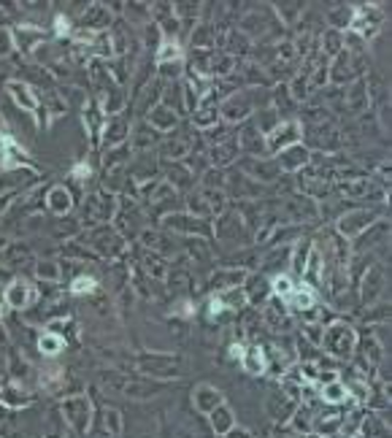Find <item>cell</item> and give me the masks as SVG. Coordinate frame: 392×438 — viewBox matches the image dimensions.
<instances>
[{
    "mask_svg": "<svg viewBox=\"0 0 392 438\" xmlns=\"http://www.w3.org/2000/svg\"><path fill=\"white\" fill-rule=\"evenodd\" d=\"M298 138H300V122L287 119V122L276 124V128L268 132V146H270V152H282V149H287V146L298 144Z\"/></svg>",
    "mask_w": 392,
    "mask_h": 438,
    "instance_id": "6da1fadb",
    "label": "cell"
},
{
    "mask_svg": "<svg viewBox=\"0 0 392 438\" xmlns=\"http://www.w3.org/2000/svg\"><path fill=\"white\" fill-rule=\"evenodd\" d=\"M378 11L374 8V6H357L354 8V19L349 22V28L354 32H360V36H374V32L378 30Z\"/></svg>",
    "mask_w": 392,
    "mask_h": 438,
    "instance_id": "7a4b0ae2",
    "label": "cell"
},
{
    "mask_svg": "<svg viewBox=\"0 0 392 438\" xmlns=\"http://www.w3.org/2000/svg\"><path fill=\"white\" fill-rule=\"evenodd\" d=\"M374 219H376L374 211H346V214L338 219V230H341L344 236H357L365 224L370 228Z\"/></svg>",
    "mask_w": 392,
    "mask_h": 438,
    "instance_id": "3957f363",
    "label": "cell"
},
{
    "mask_svg": "<svg viewBox=\"0 0 392 438\" xmlns=\"http://www.w3.org/2000/svg\"><path fill=\"white\" fill-rule=\"evenodd\" d=\"M308 149L300 144H292L287 146V149H282L278 152V165H282L284 170H300L306 162H308Z\"/></svg>",
    "mask_w": 392,
    "mask_h": 438,
    "instance_id": "277c9868",
    "label": "cell"
},
{
    "mask_svg": "<svg viewBox=\"0 0 392 438\" xmlns=\"http://www.w3.org/2000/svg\"><path fill=\"white\" fill-rule=\"evenodd\" d=\"M249 111H252V100L246 95H230L228 100H224V106H222V116H228L230 122L249 116Z\"/></svg>",
    "mask_w": 392,
    "mask_h": 438,
    "instance_id": "5b68a950",
    "label": "cell"
},
{
    "mask_svg": "<svg viewBox=\"0 0 392 438\" xmlns=\"http://www.w3.org/2000/svg\"><path fill=\"white\" fill-rule=\"evenodd\" d=\"M241 365H244V370L252 376H260L262 370H265V352L260 346H252V349H244V354H241Z\"/></svg>",
    "mask_w": 392,
    "mask_h": 438,
    "instance_id": "8992f818",
    "label": "cell"
},
{
    "mask_svg": "<svg viewBox=\"0 0 392 438\" xmlns=\"http://www.w3.org/2000/svg\"><path fill=\"white\" fill-rule=\"evenodd\" d=\"M152 124H154L157 130H170L176 124V114H174V108H170L168 103H160V106H154L152 108Z\"/></svg>",
    "mask_w": 392,
    "mask_h": 438,
    "instance_id": "52a82bcc",
    "label": "cell"
},
{
    "mask_svg": "<svg viewBox=\"0 0 392 438\" xmlns=\"http://www.w3.org/2000/svg\"><path fill=\"white\" fill-rule=\"evenodd\" d=\"M170 60H174V62H182V46H178L176 41H170V38H165V41L160 44V52H157V62L168 65Z\"/></svg>",
    "mask_w": 392,
    "mask_h": 438,
    "instance_id": "ba28073f",
    "label": "cell"
},
{
    "mask_svg": "<svg viewBox=\"0 0 392 438\" xmlns=\"http://www.w3.org/2000/svg\"><path fill=\"white\" fill-rule=\"evenodd\" d=\"M198 408H203V411H214L219 403H222V395L216 392V390H211V387H200L198 390Z\"/></svg>",
    "mask_w": 392,
    "mask_h": 438,
    "instance_id": "9c48e42d",
    "label": "cell"
},
{
    "mask_svg": "<svg viewBox=\"0 0 392 438\" xmlns=\"http://www.w3.org/2000/svg\"><path fill=\"white\" fill-rule=\"evenodd\" d=\"M333 78L336 82H344V78H349V73H352V62H349V49H341L336 54V62H333Z\"/></svg>",
    "mask_w": 392,
    "mask_h": 438,
    "instance_id": "30bf717a",
    "label": "cell"
},
{
    "mask_svg": "<svg viewBox=\"0 0 392 438\" xmlns=\"http://www.w3.org/2000/svg\"><path fill=\"white\" fill-rule=\"evenodd\" d=\"M287 300H290L295 308H303V311H306V308L314 306L316 298H314V290H311V287H300V290H292V295L287 298Z\"/></svg>",
    "mask_w": 392,
    "mask_h": 438,
    "instance_id": "8fae6325",
    "label": "cell"
},
{
    "mask_svg": "<svg viewBox=\"0 0 392 438\" xmlns=\"http://www.w3.org/2000/svg\"><path fill=\"white\" fill-rule=\"evenodd\" d=\"M95 290H98V282L92 276H78L76 282L70 284L73 295H90V292H95Z\"/></svg>",
    "mask_w": 392,
    "mask_h": 438,
    "instance_id": "7c38bea8",
    "label": "cell"
},
{
    "mask_svg": "<svg viewBox=\"0 0 392 438\" xmlns=\"http://www.w3.org/2000/svg\"><path fill=\"white\" fill-rule=\"evenodd\" d=\"M322 395H324V398H328V400H330V403H341V400H344V398H349V392H346V387H344V384H338V382H330V384H328V387H324V390H322Z\"/></svg>",
    "mask_w": 392,
    "mask_h": 438,
    "instance_id": "4fadbf2b",
    "label": "cell"
},
{
    "mask_svg": "<svg viewBox=\"0 0 392 438\" xmlns=\"http://www.w3.org/2000/svg\"><path fill=\"white\" fill-rule=\"evenodd\" d=\"M216 106H206V108H200V111H195V124H200V128H208V124H214L216 122Z\"/></svg>",
    "mask_w": 392,
    "mask_h": 438,
    "instance_id": "5bb4252c",
    "label": "cell"
},
{
    "mask_svg": "<svg viewBox=\"0 0 392 438\" xmlns=\"http://www.w3.org/2000/svg\"><path fill=\"white\" fill-rule=\"evenodd\" d=\"M236 141H230V144H224V146H219V149H214L211 152V157H214V162L216 165H224V162H230V157L236 154Z\"/></svg>",
    "mask_w": 392,
    "mask_h": 438,
    "instance_id": "9a60e30c",
    "label": "cell"
},
{
    "mask_svg": "<svg viewBox=\"0 0 392 438\" xmlns=\"http://www.w3.org/2000/svg\"><path fill=\"white\" fill-rule=\"evenodd\" d=\"M274 292H276L278 298H284V300H287V298L292 295V282H290V276H276V278H274Z\"/></svg>",
    "mask_w": 392,
    "mask_h": 438,
    "instance_id": "2e32d148",
    "label": "cell"
},
{
    "mask_svg": "<svg viewBox=\"0 0 392 438\" xmlns=\"http://www.w3.org/2000/svg\"><path fill=\"white\" fill-rule=\"evenodd\" d=\"M8 300H11V306H22V303L28 300V287H24V284H14V287L8 290Z\"/></svg>",
    "mask_w": 392,
    "mask_h": 438,
    "instance_id": "e0dca14e",
    "label": "cell"
},
{
    "mask_svg": "<svg viewBox=\"0 0 392 438\" xmlns=\"http://www.w3.org/2000/svg\"><path fill=\"white\" fill-rule=\"evenodd\" d=\"M11 92H14L16 100H19V103H24L28 108H32V106H36V100L30 98V90L24 87V84H11Z\"/></svg>",
    "mask_w": 392,
    "mask_h": 438,
    "instance_id": "ac0fdd59",
    "label": "cell"
},
{
    "mask_svg": "<svg viewBox=\"0 0 392 438\" xmlns=\"http://www.w3.org/2000/svg\"><path fill=\"white\" fill-rule=\"evenodd\" d=\"M60 349H62V341H60V338H54V336H44L41 338V352L44 354H57Z\"/></svg>",
    "mask_w": 392,
    "mask_h": 438,
    "instance_id": "d6986e66",
    "label": "cell"
},
{
    "mask_svg": "<svg viewBox=\"0 0 392 438\" xmlns=\"http://www.w3.org/2000/svg\"><path fill=\"white\" fill-rule=\"evenodd\" d=\"M214 428H216V430H228V428H230V414H228L224 408H219V414L214 411Z\"/></svg>",
    "mask_w": 392,
    "mask_h": 438,
    "instance_id": "ffe728a7",
    "label": "cell"
},
{
    "mask_svg": "<svg viewBox=\"0 0 392 438\" xmlns=\"http://www.w3.org/2000/svg\"><path fill=\"white\" fill-rule=\"evenodd\" d=\"M52 200H54V208H57V211H65V208H68V195L62 198V192H60V190H54Z\"/></svg>",
    "mask_w": 392,
    "mask_h": 438,
    "instance_id": "44dd1931",
    "label": "cell"
},
{
    "mask_svg": "<svg viewBox=\"0 0 392 438\" xmlns=\"http://www.w3.org/2000/svg\"><path fill=\"white\" fill-rule=\"evenodd\" d=\"M57 32H60V36H65V32H68V19H62V16H57Z\"/></svg>",
    "mask_w": 392,
    "mask_h": 438,
    "instance_id": "7402d4cb",
    "label": "cell"
},
{
    "mask_svg": "<svg viewBox=\"0 0 392 438\" xmlns=\"http://www.w3.org/2000/svg\"><path fill=\"white\" fill-rule=\"evenodd\" d=\"M230 354L236 357V360H241V354H244V346H230Z\"/></svg>",
    "mask_w": 392,
    "mask_h": 438,
    "instance_id": "603a6c76",
    "label": "cell"
}]
</instances>
